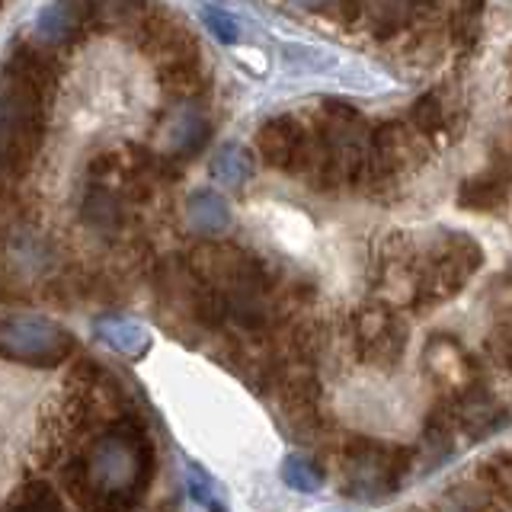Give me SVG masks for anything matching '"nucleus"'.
Wrapping results in <instances>:
<instances>
[{
  "mask_svg": "<svg viewBox=\"0 0 512 512\" xmlns=\"http://www.w3.org/2000/svg\"><path fill=\"white\" fill-rule=\"evenodd\" d=\"M292 4H298V7H311V10H317V7H324L327 0H292Z\"/></svg>",
  "mask_w": 512,
  "mask_h": 512,
  "instance_id": "nucleus-27",
  "label": "nucleus"
},
{
  "mask_svg": "<svg viewBox=\"0 0 512 512\" xmlns=\"http://www.w3.org/2000/svg\"><path fill=\"white\" fill-rule=\"evenodd\" d=\"M202 20H205L208 32H212V36L224 45H234L240 39V26L231 13H224L218 7H202Z\"/></svg>",
  "mask_w": 512,
  "mask_h": 512,
  "instance_id": "nucleus-25",
  "label": "nucleus"
},
{
  "mask_svg": "<svg viewBox=\"0 0 512 512\" xmlns=\"http://www.w3.org/2000/svg\"><path fill=\"white\" fill-rule=\"evenodd\" d=\"M343 490L356 500H381L400 490L410 474L413 452L378 439H349L340 452Z\"/></svg>",
  "mask_w": 512,
  "mask_h": 512,
  "instance_id": "nucleus-3",
  "label": "nucleus"
},
{
  "mask_svg": "<svg viewBox=\"0 0 512 512\" xmlns=\"http://www.w3.org/2000/svg\"><path fill=\"white\" fill-rule=\"evenodd\" d=\"M173 157H196L208 141V119L196 103H180L164 128Z\"/></svg>",
  "mask_w": 512,
  "mask_h": 512,
  "instance_id": "nucleus-14",
  "label": "nucleus"
},
{
  "mask_svg": "<svg viewBox=\"0 0 512 512\" xmlns=\"http://www.w3.org/2000/svg\"><path fill=\"white\" fill-rule=\"evenodd\" d=\"M45 100L7 74L4 84V167L7 176L26 173L45 141Z\"/></svg>",
  "mask_w": 512,
  "mask_h": 512,
  "instance_id": "nucleus-4",
  "label": "nucleus"
},
{
  "mask_svg": "<svg viewBox=\"0 0 512 512\" xmlns=\"http://www.w3.org/2000/svg\"><path fill=\"white\" fill-rule=\"evenodd\" d=\"M186 490L192 493V500L202 503L205 509L218 503L215 500V484L205 471H199V464H186Z\"/></svg>",
  "mask_w": 512,
  "mask_h": 512,
  "instance_id": "nucleus-26",
  "label": "nucleus"
},
{
  "mask_svg": "<svg viewBox=\"0 0 512 512\" xmlns=\"http://www.w3.org/2000/svg\"><path fill=\"white\" fill-rule=\"evenodd\" d=\"M416 151L413 135L407 125L400 122H388L378 125L372 132V141H368V157H365V183H384L397 176L400 170L410 167V157Z\"/></svg>",
  "mask_w": 512,
  "mask_h": 512,
  "instance_id": "nucleus-9",
  "label": "nucleus"
},
{
  "mask_svg": "<svg viewBox=\"0 0 512 512\" xmlns=\"http://www.w3.org/2000/svg\"><path fill=\"white\" fill-rule=\"evenodd\" d=\"M282 480L298 493H317L324 487V468L308 455H288L282 461Z\"/></svg>",
  "mask_w": 512,
  "mask_h": 512,
  "instance_id": "nucleus-22",
  "label": "nucleus"
},
{
  "mask_svg": "<svg viewBox=\"0 0 512 512\" xmlns=\"http://www.w3.org/2000/svg\"><path fill=\"white\" fill-rule=\"evenodd\" d=\"M154 445L135 423H116L80 455L64 484L90 512H128L154 480Z\"/></svg>",
  "mask_w": 512,
  "mask_h": 512,
  "instance_id": "nucleus-1",
  "label": "nucleus"
},
{
  "mask_svg": "<svg viewBox=\"0 0 512 512\" xmlns=\"http://www.w3.org/2000/svg\"><path fill=\"white\" fill-rule=\"evenodd\" d=\"M308 135L311 128H304L292 116H279L263 122V128L256 132V151L276 170H301L304 151H308Z\"/></svg>",
  "mask_w": 512,
  "mask_h": 512,
  "instance_id": "nucleus-11",
  "label": "nucleus"
},
{
  "mask_svg": "<svg viewBox=\"0 0 512 512\" xmlns=\"http://www.w3.org/2000/svg\"><path fill=\"white\" fill-rule=\"evenodd\" d=\"M352 346L368 365H397L407 352V324L388 304H365L352 314Z\"/></svg>",
  "mask_w": 512,
  "mask_h": 512,
  "instance_id": "nucleus-6",
  "label": "nucleus"
},
{
  "mask_svg": "<svg viewBox=\"0 0 512 512\" xmlns=\"http://www.w3.org/2000/svg\"><path fill=\"white\" fill-rule=\"evenodd\" d=\"M484 263V250L468 234H445L423 256H416L413 308H429L455 298Z\"/></svg>",
  "mask_w": 512,
  "mask_h": 512,
  "instance_id": "nucleus-2",
  "label": "nucleus"
},
{
  "mask_svg": "<svg viewBox=\"0 0 512 512\" xmlns=\"http://www.w3.org/2000/svg\"><path fill=\"white\" fill-rule=\"evenodd\" d=\"M253 154L244 148V144H224V148L212 157V180H218L221 186L240 189L250 176H253Z\"/></svg>",
  "mask_w": 512,
  "mask_h": 512,
  "instance_id": "nucleus-19",
  "label": "nucleus"
},
{
  "mask_svg": "<svg viewBox=\"0 0 512 512\" xmlns=\"http://www.w3.org/2000/svg\"><path fill=\"white\" fill-rule=\"evenodd\" d=\"M132 39H135V45L141 48V52L157 64V71L176 68V64L199 61L196 42H192V36L183 29V23L170 20V16L160 7L151 13V20L144 23Z\"/></svg>",
  "mask_w": 512,
  "mask_h": 512,
  "instance_id": "nucleus-8",
  "label": "nucleus"
},
{
  "mask_svg": "<svg viewBox=\"0 0 512 512\" xmlns=\"http://www.w3.org/2000/svg\"><path fill=\"white\" fill-rule=\"evenodd\" d=\"M509 199V180L500 170L477 173L471 180H464L458 186V205L468 212H496Z\"/></svg>",
  "mask_w": 512,
  "mask_h": 512,
  "instance_id": "nucleus-16",
  "label": "nucleus"
},
{
  "mask_svg": "<svg viewBox=\"0 0 512 512\" xmlns=\"http://www.w3.org/2000/svg\"><path fill=\"white\" fill-rule=\"evenodd\" d=\"M160 87H164V93H170L173 100L192 103V100H196V96L205 90V77H202V71H199V61L176 64V68L160 71Z\"/></svg>",
  "mask_w": 512,
  "mask_h": 512,
  "instance_id": "nucleus-21",
  "label": "nucleus"
},
{
  "mask_svg": "<svg viewBox=\"0 0 512 512\" xmlns=\"http://www.w3.org/2000/svg\"><path fill=\"white\" fill-rule=\"evenodd\" d=\"M7 512H68L61 503V496L52 490V484L45 480H29V484L20 490V496L10 503Z\"/></svg>",
  "mask_w": 512,
  "mask_h": 512,
  "instance_id": "nucleus-23",
  "label": "nucleus"
},
{
  "mask_svg": "<svg viewBox=\"0 0 512 512\" xmlns=\"http://www.w3.org/2000/svg\"><path fill=\"white\" fill-rule=\"evenodd\" d=\"M452 404L458 416V432L474 442L496 436V432L509 423V410L500 404V397L490 388H484V384H474V388L455 394Z\"/></svg>",
  "mask_w": 512,
  "mask_h": 512,
  "instance_id": "nucleus-12",
  "label": "nucleus"
},
{
  "mask_svg": "<svg viewBox=\"0 0 512 512\" xmlns=\"http://www.w3.org/2000/svg\"><path fill=\"white\" fill-rule=\"evenodd\" d=\"M7 74L20 80V84H26L32 93H39L45 103H52V96L58 90V68L52 58L39 52V48H29V45L16 48L7 61Z\"/></svg>",
  "mask_w": 512,
  "mask_h": 512,
  "instance_id": "nucleus-13",
  "label": "nucleus"
},
{
  "mask_svg": "<svg viewBox=\"0 0 512 512\" xmlns=\"http://www.w3.org/2000/svg\"><path fill=\"white\" fill-rule=\"evenodd\" d=\"M208 512H224V509H221L218 503H212V506H208Z\"/></svg>",
  "mask_w": 512,
  "mask_h": 512,
  "instance_id": "nucleus-28",
  "label": "nucleus"
},
{
  "mask_svg": "<svg viewBox=\"0 0 512 512\" xmlns=\"http://www.w3.org/2000/svg\"><path fill=\"white\" fill-rule=\"evenodd\" d=\"M96 340L106 343L116 356L122 359H141L151 349V333L148 327H141L138 320L128 317H100L93 324Z\"/></svg>",
  "mask_w": 512,
  "mask_h": 512,
  "instance_id": "nucleus-15",
  "label": "nucleus"
},
{
  "mask_svg": "<svg viewBox=\"0 0 512 512\" xmlns=\"http://www.w3.org/2000/svg\"><path fill=\"white\" fill-rule=\"evenodd\" d=\"M423 362L432 381H439L445 391L461 394L480 384V368L474 356L461 343H455L452 336H432L423 352Z\"/></svg>",
  "mask_w": 512,
  "mask_h": 512,
  "instance_id": "nucleus-10",
  "label": "nucleus"
},
{
  "mask_svg": "<svg viewBox=\"0 0 512 512\" xmlns=\"http://www.w3.org/2000/svg\"><path fill=\"white\" fill-rule=\"evenodd\" d=\"M80 215L96 231H112L116 224L122 221V202L112 189L106 186H93L87 196H84V205H80Z\"/></svg>",
  "mask_w": 512,
  "mask_h": 512,
  "instance_id": "nucleus-20",
  "label": "nucleus"
},
{
  "mask_svg": "<svg viewBox=\"0 0 512 512\" xmlns=\"http://www.w3.org/2000/svg\"><path fill=\"white\" fill-rule=\"evenodd\" d=\"M410 122L420 135H436L442 128V103L436 93H426L413 103L410 109Z\"/></svg>",
  "mask_w": 512,
  "mask_h": 512,
  "instance_id": "nucleus-24",
  "label": "nucleus"
},
{
  "mask_svg": "<svg viewBox=\"0 0 512 512\" xmlns=\"http://www.w3.org/2000/svg\"><path fill=\"white\" fill-rule=\"evenodd\" d=\"M90 29H103V0H55L36 20L39 39L55 48L74 45Z\"/></svg>",
  "mask_w": 512,
  "mask_h": 512,
  "instance_id": "nucleus-7",
  "label": "nucleus"
},
{
  "mask_svg": "<svg viewBox=\"0 0 512 512\" xmlns=\"http://www.w3.org/2000/svg\"><path fill=\"white\" fill-rule=\"evenodd\" d=\"M0 349L7 362L52 368L74 356V336L61 324L39 314H10L0 327Z\"/></svg>",
  "mask_w": 512,
  "mask_h": 512,
  "instance_id": "nucleus-5",
  "label": "nucleus"
},
{
  "mask_svg": "<svg viewBox=\"0 0 512 512\" xmlns=\"http://www.w3.org/2000/svg\"><path fill=\"white\" fill-rule=\"evenodd\" d=\"M186 221L196 234L218 237L231 228V208L218 196V192L199 189V192H192L189 202H186Z\"/></svg>",
  "mask_w": 512,
  "mask_h": 512,
  "instance_id": "nucleus-17",
  "label": "nucleus"
},
{
  "mask_svg": "<svg viewBox=\"0 0 512 512\" xmlns=\"http://www.w3.org/2000/svg\"><path fill=\"white\" fill-rule=\"evenodd\" d=\"M480 487H484L487 503L500 512H512V455L500 452L480 464Z\"/></svg>",
  "mask_w": 512,
  "mask_h": 512,
  "instance_id": "nucleus-18",
  "label": "nucleus"
}]
</instances>
